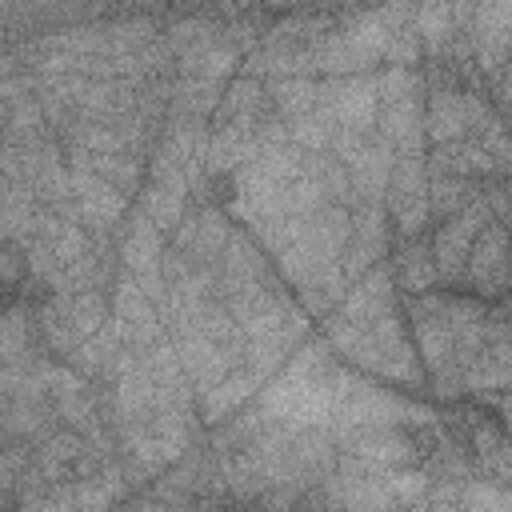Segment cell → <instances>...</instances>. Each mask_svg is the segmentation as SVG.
<instances>
[{
    "mask_svg": "<svg viewBox=\"0 0 512 512\" xmlns=\"http://www.w3.org/2000/svg\"><path fill=\"white\" fill-rule=\"evenodd\" d=\"M392 272L396 280L408 288V292H428L436 280V264H432V248H428V236H404L396 244V256H392Z\"/></svg>",
    "mask_w": 512,
    "mask_h": 512,
    "instance_id": "7a4b0ae2",
    "label": "cell"
},
{
    "mask_svg": "<svg viewBox=\"0 0 512 512\" xmlns=\"http://www.w3.org/2000/svg\"><path fill=\"white\" fill-rule=\"evenodd\" d=\"M316 96H320V84H312L308 76H284V80L268 84V104L276 112H284L288 120L312 116L316 112Z\"/></svg>",
    "mask_w": 512,
    "mask_h": 512,
    "instance_id": "3957f363",
    "label": "cell"
},
{
    "mask_svg": "<svg viewBox=\"0 0 512 512\" xmlns=\"http://www.w3.org/2000/svg\"><path fill=\"white\" fill-rule=\"evenodd\" d=\"M32 284V252L16 236H0V292H20Z\"/></svg>",
    "mask_w": 512,
    "mask_h": 512,
    "instance_id": "277c9868",
    "label": "cell"
},
{
    "mask_svg": "<svg viewBox=\"0 0 512 512\" xmlns=\"http://www.w3.org/2000/svg\"><path fill=\"white\" fill-rule=\"evenodd\" d=\"M460 280L480 296V300H500L508 288V244H504V224L488 220L464 256Z\"/></svg>",
    "mask_w": 512,
    "mask_h": 512,
    "instance_id": "6da1fadb",
    "label": "cell"
}]
</instances>
